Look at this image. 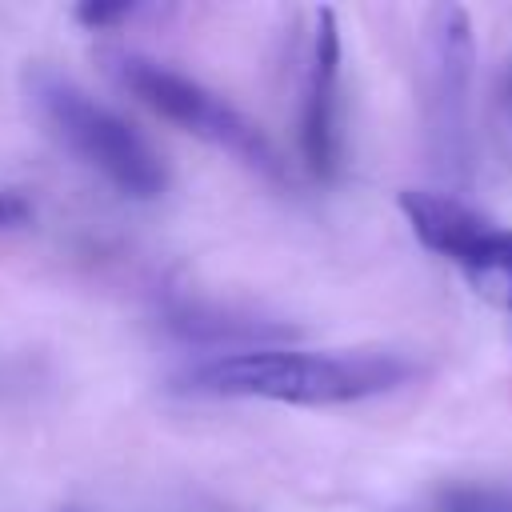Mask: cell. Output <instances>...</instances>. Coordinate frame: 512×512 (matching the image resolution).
Masks as SVG:
<instances>
[{"label":"cell","mask_w":512,"mask_h":512,"mask_svg":"<svg viewBox=\"0 0 512 512\" xmlns=\"http://www.w3.org/2000/svg\"><path fill=\"white\" fill-rule=\"evenodd\" d=\"M412 376V364L396 352H300V348H252L212 356L176 376L192 396H256L276 404H352L392 392Z\"/></svg>","instance_id":"6da1fadb"},{"label":"cell","mask_w":512,"mask_h":512,"mask_svg":"<svg viewBox=\"0 0 512 512\" xmlns=\"http://www.w3.org/2000/svg\"><path fill=\"white\" fill-rule=\"evenodd\" d=\"M28 92L52 136L88 168H96L112 188L136 200H156L168 188V168L160 152L124 116L96 104L80 84L52 68H32Z\"/></svg>","instance_id":"7a4b0ae2"},{"label":"cell","mask_w":512,"mask_h":512,"mask_svg":"<svg viewBox=\"0 0 512 512\" xmlns=\"http://www.w3.org/2000/svg\"><path fill=\"white\" fill-rule=\"evenodd\" d=\"M112 76H116L140 104H148V108L160 112L164 120L180 124L184 132L208 140L212 148L228 152L232 160H240V164L252 168L256 176L276 180V184L288 180V164H284V156L276 152V144L260 132V124L248 120L236 104H228V100L216 96L212 88H204L200 80H188L184 72H176V68H168V64H160V60L136 56V52L112 56Z\"/></svg>","instance_id":"3957f363"},{"label":"cell","mask_w":512,"mask_h":512,"mask_svg":"<svg viewBox=\"0 0 512 512\" xmlns=\"http://www.w3.org/2000/svg\"><path fill=\"white\" fill-rule=\"evenodd\" d=\"M472 20L464 8L444 4L428 24V124L444 156H456L464 136V104L472 80Z\"/></svg>","instance_id":"277c9868"},{"label":"cell","mask_w":512,"mask_h":512,"mask_svg":"<svg viewBox=\"0 0 512 512\" xmlns=\"http://www.w3.org/2000/svg\"><path fill=\"white\" fill-rule=\"evenodd\" d=\"M340 32L332 8L316 12L308 68L300 84V152L316 176L336 172L340 156Z\"/></svg>","instance_id":"5b68a950"},{"label":"cell","mask_w":512,"mask_h":512,"mask_svg":"<svg viewBox=\"0 0 512 512\" xmlns=\"http://www.w3.org/2000/svg\"><path fill=\"white\" fill-rule=\"evenodd\" d=\"M400 212L408 216L416 240L452 264H460L496 228V220H488L480 208H472L448 192H428V188H404Z\"/></svg>","instance_id":"8992f818"},{"label":"cell","mask_w":512,"mask_h":512,"mask_svg":"<svg viewBox=\"0 0 512 512\" xmlns=\"http://www.w3.org/2000/svg\"><path fill=\"white\" fill-rule=\"evenodd\" d=\"M456 268L476 288V296H484L488 304L512 312V228L496 224Z\"/></svg>","instance_id":"52a82bcc"},{"label":"cell","mask_w":512,"mask_h":512,"mask_svg":"<svg viewBox=\"0 0 512 512\" xmlns=\"http://www.w3.org/2000/svg\"><path fill=\"white\" fill-rule=\"evenodd\" d=\"M424 512H512V488L500 484H452L432 492Z\"/></svg>","instance_id":"ba28073f"},{"label":"cell","mask_w":512,"mask_h":512,"mask_svg":"<svg viewBox=\"0 0 512 512\" xmlns=\"http://www.w3.org/2000/svg\"><path fill=\"white\" fill-rule=\"evenodd\" d=\"M136 12H140L136 4H80V8H76V20H80L84 28H108V24L128 20V16H136Z\"/></svg>","instance_id":"9c48e42d"},{"label":"cell","mask_w":512,"mask_h":512,"mask_svg":"<svg viewBox=\"0 0 512 512\" xmlns=\"http://www.w3.org/2000/svg\"><path fill=\"white\" fill-rule=\"evenodd\" d=\"M24 216V204L16 200V196H0V228H8V224H16Z\"/></svg>","instance_id":"30bf717a"}]
</instances>
